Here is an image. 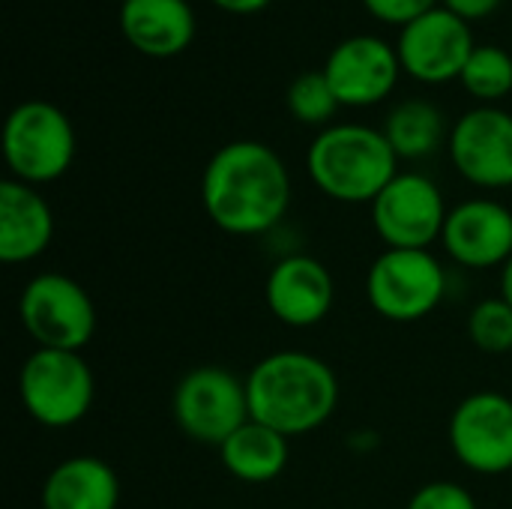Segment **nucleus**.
<instances>
[{"instance_id":"1","label":"nucleus","mask_w":512,"mask_h":509,"mask_svg":"<svg viewBox=\"0 0 512 509\" xmlns=\"http://www.w3.org/2000/svg\"><path fill=\"white\" fill-rule=\"evenodd\" d=\"M201 204L219 231L261 237L288 216L291 174L273 147L249 138L231 141L204 168Z\"/></svg>"},{"instance_id":"2","label":"nucleus","mask_w":512,"mask_h":509,"mask_svg":"<svg viewBox=\"0 0 512 509\" xmlns=\"http://www.w3.org/2000/svg\"><path fill=\"white\" fill-rule=\"evenodd\" d=\"M252 420L285 438L321 429L339 408V378L309 351H276L246 375Z\"/></svg>"},{"instance_id":"3","label":"nucleus","mask_w":512,"mask_h":509,"mask_svg":"<svg viewBox=\"0 0 512 509\" xmlns=\"http://www.w3.org/2000/svg\"><path fill=\"white\" fill-rule=\"evenodd\" d=\"M312 183L339 204H372L399 174V156L381 129L336 123L315 135L306 153Z\"/></svg>"},{"instance_id":"4","label":"nucleus","mask_w":512,"mask_h":509,"mask_svg":"<svg viewBox=\"0 0 512 509\" xmlns=\"http://www.w3.org/2000/svg\"><path fill=\"white\" fill-rule=\"evenodd\" d=\"M3 159L27 186L60 180L75 162L72 120L45 99L15 105L3 123Z\"/></svg>"},{"instance_id":"5","label":"nucleus","mask_w":512,"mask_h":509,"mask_svg":"<svg viewBox=\"0 0 512 509\" xmlns=\"http://www.w3.org/2000/svg\"><path fill=\"white\" fill-rule=\"evenodd\" d=\"M24 411L45 429L81 423L96 399V375L81 351L36 348L18 372Z\"/></svg>"},{"instance_id":"6","label":"nucleus","mask_w":512,"mask_h":509,"mask_svg":"<svg viewBox=\"0 0 512 509\" xmlns=\"http://www.w3.org/2000/svg\"><path fill=\"white\" fill-rule=\"evenodd\" d=\"M447 294V270L432 249H384L366 273L369 306L393 324L429 318Z\"/></svg>"},{"instance_id":"7","label":"nucleus","mask_w":512,"mask_h":509,"mask_svg":"<svg viewBox=\"0 0 512 509\" xmlns=\"http://www.w3.org/2000/svg\"><path fill=\"white\" fill-rule=\"evenodd\" d=\"M18 318L36 348L81 351L96 336V303L63 273L33 276L18 297Z\"/></svg>"},{"instance_id":"8","label":"nucleus","mask_w":512,"mask_h":509,"mask_svg":"<svg viewBox=\"0 0 512 509\" xmlns=\"http://www.w3.org/2000/svg\"><path fill=\"white\" fill-rule=\"evenodd\" d=\"M174 423L198 444L222 447L243 423L252 420L246 378L222 366H198L180 378L174 387Z\"/></svg>"},{"instance_id":"9","label":"nucleus","mask_w":512,"mask_h":509,"mask_svg":"<svg viewBox=\"0 0 512 509\" xmlns=\"http://www.w3.org/2000/svg\"><path fill=\"white\" fill-rule=\"evenodd\" d=\"M369 207L372 228L387 249H432L450 213L438 183L417 171H399Z\"/></svg>"},{"instance_id":"10","label":"nucleus","mask_w":512,"mask_h":509,"mask_svg":"<svg viewBox=\"0 0 512 509\" xmlns=\"http://www.w3.org/2000/svg\"><path fill=\"white\" fill-rule=\"evenodd\" d=\"M456 459L483 477L512 471V399L495 390L465 396L447 429Z\"/></svg>"},{"instance_id":"11","label":"nucleus","mask_w":512,"mask_h":509,"mask_svg":"<svg viewBox=\"0 0 512 509\" xmlns=\"http://www.w3.org/2000/svg\"><path fill=\"white\" fill-rule=\"evenodd\" d=\"M474 48L471 24L447 6H435L423 18L402 27L396 42L402 69L423 84H447L459 78Z\"/></svg>"},{"instance_id":"12","label":"nucleus","mask_w":512,"mask_h":509,"mask_svg":"<svg viewBox=\"0 0 512 509\" xmlns=\"http://www.w3.org/2000/svg\"><path fill=\"white\" fill-rule=\"evenodd\" d=\"M456 171L477 189L512 186V114L480 105L456 120L447 138Z\"/></svg>"},{"instance_id":"13","label":"nucleus","mask_w":512,"mask_h":509,"mask_svg":"<svg viewBox=\"0 0 512 509\" xmlns=\"http://www.w3.org/2000/svg\"><path fill=\"white\" fill-rule=\"evenodd\" d=\"M321 72L327 75L339 105L369 108L393 93L402 63L393 45H387L381 36L363 33L342 39L330 51Z\"/></svg>"},{"instance_id":"14","label":"nucleus","mask_w":512,"mask_h":509,"mask_svg":"<svg viewBox=\"0 0 512 509\" xmlns=\"http://www.w3.org/2000/svg\"><path fill=\"white\" fill-rule=\"evenodd\" d=\"M444 252L468 270L504 267L512 258V210L495 198H471L447 213Z\"/></svg>"},{"instance_id":"15","label":"nucleus","mask_w":512,"mask_h":509,"mask_svg":"<svg viewBox=\"0 0 512 509\" xmlns=\"http://www.w3.org/2000/svg\"><path fill=\"white\" fill-rule=\"evenodd\" d=\"M264 300L279 324L306 330L330 315L336 303V282L318 258L285 255L267 276Z\"/></svg>"},{"instance_id":"16","label":"nucleus","mask_w":512,"mask_h":509,"mask_svg":"<svg viewBox=\"0 0 512 509\" xmlns=\"http://www.w3.org/2000/svg\"><path fill=\"white\" fill-rule=\"evenodd\" d=\"M54 240V210L36 186L21 180L0 183V261H36Z\"/></svg>"},{"instance_id":"17","label":"nucleus","mask_w":512,"mask_h":509,"mask_svg":"<svg viewBox=\"0 0 512 509\" xmlns=\"http://www.w3.org/2000/svg\"><path fill=\"white\" fill-rule=\"evenodd\" d=\"M120 30L147 57H174L195 39L189 0H129L120 6Z\"/></svg>"},{"instance_id":"18","label":"nucleus","mask_w":512,"mask_h":509,"mask_svg":"<svg viewBox=\"0 0 512 509\" xmlns=\"http://www.w3.org/2000/svg\"><path fill=\"white\" fill-rule=\"evenodd\" d=\"M120 480L96 456L63 459L42 483V509H117Z\"/></svg>"},{"instance_id":"19","label":"nucleus","mask_w":512,"mask_h":509,"mask_svg":"<svg viewBox=\"0 0 512 509\" xmlns=\"http://www.w3.org/2000/svg\"><path fill=\"white\" fill-rule=\"evenodd\" d=\"M288 441L291 438L279 435L276 429L258 420H249L219 447V456H222L225 471L234 480L252 483V486L273 483L288 468V456H291Z\"/></svg>"},{"instance_id":"20","label":"nucleus","mask_w":512,"mask_h":509,"mask_svg":"<svg viewBox=\"0 0 512 509\" xmlns=\"http://www.w3.org/2000/svg\"><path fill=\"white\" fill-rule=\"evenodd\" d=\"M390 141V147L396 150L399 159H426L432 156L447 135V123L444 114L435 102L429 99H405L399 102L381 129Z\"/></svg>"},{"instance_id":"21","label":"nucleus","mask_w":512,"mask_h":509,"mask_svg":"<svg viewBox=\"0 0 512 509\" xmlns=\"http://www.w3.org/2000/svg\"><path fill=\"white\" fill-rule=\"evenodd\" d=\"M459 81H462V87H465L474 99H480V102H486V105H492V102L510 96V51H504V48H498V45H477V48L471 51V57H468V63H465V69H462V75H459Z\"/></svg>"},{"instance_id":"22","label":"nucleus","mask_w":512,"mask_h":509,"mask_svg":"<svg viewBox=\"0 0 512 509\" xmlns=\"http://www.w3.org/2000/svg\"><path fill=\"white\" fill-rule=\"evenodd\" d=\"M288 111L294 120L306 123V126H324L333 120L339 99L327 81L324 72H303L291 81L288 93H285Z\"/></svg>"},{"instance_id":"23","label":"nucleus","mask_w":512,"mask_h":509,"mask_svg":"<svg viewBox=\"0 0 512 509\" xmlns=\"http://www.w3.org/2000/svg\"><path fill=\"white\" fill-rule=\"evenodd\" d=\"M468 339L486 354H512V306L504 297L480 300L468 315Z\"/></svg>"},{"instance_id":"24","label":"nucleus","mask_w":512,"mask_h":509,"mask_svg":"<svg viewBox=\"0 0 512 509\" xmlns=\"http://www.w3.org/2000/svg\"><path fill=\"white\" fill-rule=\"evenodd\" d=\"M405 509H480L474 495L459 486V483H450V480H432L426 486H420L408 507Z\"/></svg>"},{"instance_id":"25","label":"nucleus","mask_w":512,"mask_h":509,"mask_svg":"<svg viewBox=\"0 0 512 509\" xmlns=\"http://www.w3.org/2000/svg\"><path fill=\"white\" fill-rule=\"evenodd\" d=\"M363 6L372 18H378L384 24L408 27L411 21L432 12L438 6V0H363Z\"/></svg>"},{"instance_id":"26","label":"nucleus","mask_w":512,"mask_h":509,"mask_svg":"<svg viewBox=\"0 0 512 509\" xmlns=\"http://www.w3.org/2000/svg\"><path fill=\"white\" fill-rule=\"evenodd\" d=\"M504 0H444V6L453 12V15H459L462 21H483V18H489L498 6H501Z\"/></svg>"},{"instance_id":"27","label":"nucleus","mask_w":512,"mask_h":509,"mask_svg":"<svg viewBox=\"0 0 512 509\" xmlns=\"http://www.w3.org/2000/svg\"><path fill=\"white\" fill-rule=\"evenodd\" d=\"M210 3L231 12V15H255V12L267 9L273 0H210Z\"/></svg>"},{"instance_id":"28","label":"nucleus","mask_w":512,"mask_h":509,"mask_svg":"<svg viewBox=\"0 0 512 509\" xmlns=\"http://www.w3.org/2000/svg\"><path fill=\"white\" fill-rule=\"evenodd\" d=\"M501 297L512 306V258L501 267Z\"/></svg>"},{"instance_id":"29","label":"nucleus","mask_w":512,"mask_h":509,"mask_svg":"<svg viewBox=\"0 0 512 509\" xmlns=\"http://www.w3.org/2000/svg\"><path fill=\"white\" fill-rule=\"evenodd\" d=\"M123 3H129V0H120V6H123Z\"/></svg>"},{"instance_id":"30","label":"nucleus","mask_w":512,"mask_h":509,"mask_svg":"<svg viewBox=\"0 0 512 509\" xmlns=\"http://www.w3.org/2000/svg\"><path fill=\"white\" fill-rule=\"evenodd\" d=\"M510 357H512V354H510Z\"/></svg>"}]
</instances>
